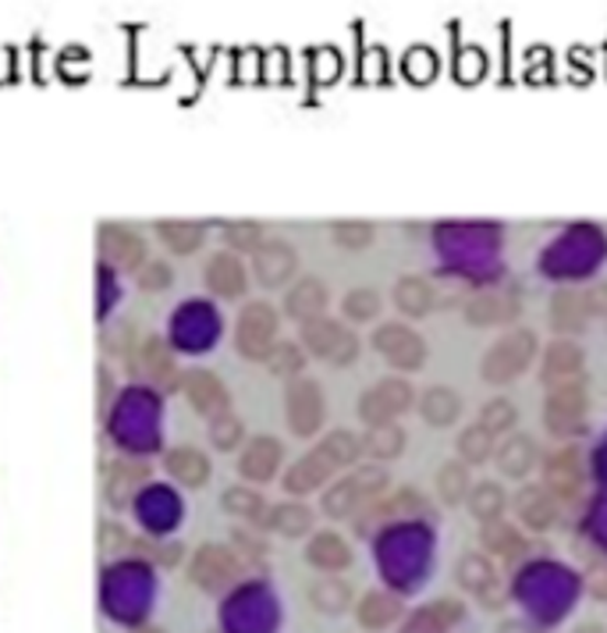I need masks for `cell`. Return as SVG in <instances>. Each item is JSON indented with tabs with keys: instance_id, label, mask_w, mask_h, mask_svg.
I'll return each instance as SVG.
<instances>
[{
	"instance_id": "cell-1",
	"label": "cell",
	"mask_w": 607,
	"mask_h": 633,
	"mask_svg": "<svg viewBox=\"0 0 607 633\" xmlns=\"http://www.w3.org/2000/svg\"><path fill=\"white\" fill-rule=\"evenodd\" d=\"M359 455H362V438L359 434L330 431V434H324V441H316L306 455H299L295 463L284 470L281 487L288 495L302 498V495L316 492V487H324V481H330L338 470L351 466Z\"/></svg>"
},
{
	"instance_id": "cell-2",
	"label": "cell",
	"mask_w": 607,
	"mask_h": 633,
	"mask_svg": "<svg viewBox=\"0 0 607 633\" xmlns=\"http://www.w3.org/2000/svg\"><path fill=\"white\" fill-rule=\"evenodd\" d=\"M533 360H536V335L530 328H511L484 353L479 374H484L487 385H511L516 377L530 371Z\"/></svg>"
},
{
	"instance_id": "cell-3",
	"label": "cell",
	"mask_w": 607,
	"mask_h": 633,
	"mask_svg": "<svg viewBox=\"0 0 607 633\" xmlns=\"http://www.w3.org/2000/svg\"><path fill=\"white\" fill-rule=\"evenodd\" d=\"M278 328L281 316L278 310L267 303V299H249V303L238 310L235 321V350L249 363H267L270 350L278 345Z\"/></svg>"
},
{
	"instance_id": "cell-4",
	"label": "cell",
	"mask_w": 607,
	"mask_h": 633,
	"mask_svg": "<svg viewBox=\"0 0 607 633\" xmlns=\"http://www.w3.org/2000/svg\"><path fill=\"white\" fill-rule=\"evenodd\" d=\"M299 339H302V350L334 363V367H348V363L359 360V335L351 328H345L342 321L334 316H313L299 328Z\"/></svg>"
},
{
	"instance_id": "cell-5",
	"label": "cell",
	"mask_w": 607,
	"mask_h": 633,
	"mask_svg": "<svg viewBox=\"0 0 607 633\" xmlns=\"http://www.w3.org/2000/svg\"><path fill=\"white\" fill-rule=\"evenodd\" d=\"M383 487H388V470L383 466H356L348 478H342L334 487H327L324 513L330 519H345V516L356 513L359 505L380 498Z\"/></svg>"
},
{
	"instance_id": "cell-6",
	"label": "cell",
	"mask_w": 607,
	"mask_h": 633,
	"mask_svg": "<svg viewBox=\"0 0 607 633\" xmlns=\"http://www.w3.org/2000/svg\"><path fill=\"white\" fill-rule=\"evenodd\" d=\"M586 414H589V391L583 377L548 385V395H543V423H548L557 438H568L579 431L586 423Z\"/></svg>"
},
{
	"instance_id": "cell-7",
	"label": "cell",
	"mask_w": 607,
	"mask_h": 633,
	"mask_svg": "<svg viewBox=\"0 0 607 633\" xmlns=\"http://www.w3.org/2000/svg\"><path fill=\"white\" fill-rule=\"evenodd\" d=\"M327 417V403H324V391L313 382V377H292L284 385V420H288V431L295 438L310 441L319 434Z\"/></svg>"
},
{
	"instance_id": "cell-8",
	"label": "cell",
	"mask_w": 607,
	"mask_h": 633,
	"mask_svg": "<svg viewBox=\"0 0 607 633\" xmlns=\"http://www.w3.org/2000/svg\"><path fill=\"white\" fill-rule=\"evenodd\" d=\"M373 350L391 363L394 371H420L426 363V342L415 328L402 324V321H383L373 328V339H370Z\"/></svg>"
},
{
	"instance_id": "cell-9",
	"label": "cell",
	"mask_w": 607,
	"mask_h": 633,
	"mask_svg": "<svg viewBox=\"0 0 607 633\" xmlns=\"http://www.w3.org/2000/svg\"><path fill=\"white\" fill-rule=\"evenodd\" d=\"M412 399H415V391L405 377H383V382H377L373 388H366L359 395V420L366 427L394 423L402 414H409Z\"/></svg>"
},
{
	"instance_id": "cell-10",
	"label": "cell",
	"mask_w": 607,
	"mask_h": 633,
	"mask_svg": "<svg viewBox=\"0 0 607 633\" xmlns=\"http://www.w3.org/2000/svg\"><path fill=\"white\" fill-rule=\"evenodd\" d=\"M132 374L139 377V382H147V385H156L160 391H174V388H182V371H178V363H174L171 350H167V342L164 339H147L142 345H136V353H132Z\"/></svg>"
},
{
	"instance_id": "cell-11",
	"label": "cell",
	"mask_w": 607,
	"mask_h": 633,
	"mask_svg": "<svg viewBox=\"0 0 607 633\" xmlns=\"http://www.w3.org/2000/svg\"><path fill=\"white\" fill-rule=\"evenodd\" d=\"M182 395H185V403L206 420H214V417L228 414V409H231L228 385H224L220 377L214 371H206V367H192V371L182 374Z\"/></svg>"
},
{
	"instance_id": "cell-12",
	"label": "cell",
	"mask_w": 607,
	"mask_h": 633,
	"mask_svg": "<svg viewBox=\"0 0 607 633\" xmlns=\"http://www.w3.org/2000/svg\"><path fill=\"white\" fill-rule=\"evenodd\" d=\"M299 271V253L292 243L284 239H267L260 249L252 253V278L263 285V289H281L295 278Z\"/></svg>"
},
{
	"instance_id": "cell-13",
	"label": "cell",
	"mask_w": 607,
	"mask_h": 633,
	"mask_svg": "<svg viewBox=\"0 0 607 633\" xmlns=\"http://www.w3.org/2000/svg\"><path fill=\"white\" fill-rule=\"evenodd\" d=\"M96 246H100V257L107 264H118L124 271H139V267L147 264V243L128 225H107L104 221V225L96 228Z\"/></svg>"
},
{
	"instance_id": "cell-14",
	"label": "cell",
	"mask_w": 607,
	"mask_h": 633,
	"mask_svg": "<svg viewBox=\"0 0 607 633\" xmlns=\"http://www.w3.org/2000/svg\"><path fill=\"white\" fill-rule=\"evenodd\" d=\"M284 459V446L274 434H256L246 441L242 455H238V478L249 484H267L278 478Z\"/></svg>"
},
{
	"instance_id": "cell-15",
	"label": "cell",
	"mask_w": 607,
	"mask_h": 633,
	"mask_svg": "<svg viewBox=\"0 0 607 633\" xmlns=\"http://www.w3.org/2000/svg\"><path fill=\"white\" fill-rule=\"evenodd\" d=\"M203 281L217 299H242L246 285H249V271H246V264L238 260V253L220 249V253H214L210 260H206Z\"/></svg>"
},
{
	"instance_id": "cell-16",
	"label": "cell",
	"mask_w": 607,
	"mask_h": 633,
	"mask_svg": "<svg viewBox=\"0 0 607 633\" xmlns=\"http://www.w3.org/2000/svg\"><path fill=\"white\" fill-rule=\"evenodd\" d=\"M543 487L554 495V498H572L579 495L583 487V455L579 449H557L543 459Z\"/></svg>"
},
{
	"instance_id": "cell-17",
	"label": "cell",
	"mask_w": 607,
	"mask_h": 633,
	"mask_svg": "<svg viewBox=\"0 0 607 633\" xmlns=\"http://www.w3.org/2000/svg\"><path fill=\"white\" fill-rule=\"evenodd\" d=\"M238 577V559L224 545H203L192 559V580L203 591H220Z\"/></svg>"
},
{
	"instance_id": "cell-18",
	"label": "cell",
	"mask_w": 607,
	"mask_h": 633,
	"mask_svg": "<svg viewBox=\"0 0 607 633\" xmlns=\"http://www.w3.org/2000/svg\"><path fill=\"white\" fill-rule=\"evenodd\" d=\"M548 316L557 335H583L589 316H594V310H589V296L579 289H557L551 296Z\"/></svg>"
},
{
	"instance_id": "cell-19",
	"label": "cell",
	"mask_w": 607,
	"mask_h": 633,
	"mask_svg": "<svg viewBox=\"0 0 607 633\" xmlns=\"http://www.w3.org/2000/svg\"><path fill=\"white\" fill-rule=\"evenodd\" d=\"M324 310H327V285L319 278H299L284 296V313L299 324L324 316Z\"/></svg>"
},
{
	"instance_id": "cell-20",
	"label": "cell",
	"mask_w": 607,
	"mask_h": 633,
	"mask_svg": "<svg viewBox=\"0 0 607 633\" xmlns=\"http://www.w3.org/2000/svg\"><path fill=\"white\" fill-rule=\"evenodd\" d=\"M164 470H167V478H174L185 487H203L206 481H210V459H206V452L192 449V446L167 449L164 452Z\"/></svg>"
},
{
	"instance_id": "cell-21",
	"label": "cell",
	"mask_w": 607,
	"mask_h": 633,
	"mask_svg": "<svg viewBox=\"0 0 607 633\" xmlns=\"http://www.w3.org/2000/svg\"><path fill=\"white\" fill-rule=\"evenodd\" d=\"M516 513H519V524L530 527V530H551L554 519H557V502L548 487L530 484L522 487L516 495Z\"/></svg>"
},
{
	"instance_id": "cell-22",
	"label": "cell",
	"mask_w": 607,
	"mask_h": 633,
	"mask_svg": "<svg viewBox=\"0 0 607 633\" xmlns=\"http://www.w3.org/2000/svg\"><path fill=\"white\" fill-rule=\"evenodd\" d=\"M516 313H519V303L501 292H479L466 303V321L473 328H498V324L516 321Z\"/></svg>"
},
{
	"instance_id": "cell-23",
	"label": "cell",
	"mask_w": 607,
	"mask_h": 633,
	"mask_svg": "<svg viewBox=\"0 0 607 633\" xmlns=\"http://www.w3.org/2000/svg\"><path fill=\"white\" fill-rule=\"evenodd\" d=\"M263 527L281 537H306L313 530V509L306 502H278L263 516Z\"/></svg>"
},
{
	"instance_id": "cell-24",
	"label": "cell",
	"mask_w": 607,
	"mask_h": 633,
	"mask_svg": "<svg viewBox=\"0 0 607 633\" xmlns=\"http://www.w3.org/2000/svg\"><path fill=\"white\" fill-rule=\"evenodd\" d=\"M391 299H394V307L402 310L405 316H426L430 310H434V303H437L434 285H430L426 278H420V275L398 278Z\"/></svg>"
},
{
	"instance_id": "cell-25",
	"label": "cell",
	"mask_w": 607,
	"mask_h": 633,
	"mask_svg": "<svg viewBox=\"0 0 607 633\" xmlns=\"http://www.w3.org/2000/svg\"><path fill=\"white\" fill-rule=\"evenodd\" d=\"M583 363H586V353L575 342H568V339L554 342L548 356H543V382L548 385L572 382L575 374H583Z\"/></svg>"
},
{
	"instance_id": "cell-26",
	"label": "cell",
	"mask_w": 607,
	"mask_h": 633,
	"mask_svg": "<svg viewBox=\"0 0 607 633\" xmlns=\"http://www.w3.org/2000/svg\"><path fill=\"white\" fill-rule=\"evenodd\" d=\"M536 441L530 434H511L508 441H501V449H498V466L505 478H516L522 481L525 473H530L536 466Z\"/></svg>"
},
{
	"instance_id": "cell-27",
	"label": "cell",
	"mask_w": 607,
	"mask_h": 633,
	"mask_svg": "<svg viewBox=\"0 0 607 633\" xmlns=\"http://www.w3.org/2000/svg\"><path fill=\"white\" fill-rule=\"evenodd\" d=\"M420 414L430 427H452L462 414V399H458V391L455 388H447V385H434V388H426L423 391V399H420Z\"/></svg>"
},
{
	"instance_id": "cell-28",
	"label": "cell",
	"mask_w": 607,
	"mask_h": 633,
	"mask_svg": "<svg viewBox=\"0 0 607 633\" xmlns=\"http://www.w3.org/2000/svg\"><path fill=\"white\" fill-rule=\"evenodd\" d=\"M156 239L174 257H188L203 246V225L196 221H156Z\"/></svg>"
},
{
	"instance_id": "cell-29",
	"label": "cell",
	"mask_w": 607,
	"mask_h": 633,
	"mask_svg": "<svg viewBox=\"0 0 607 633\" xmlns=\"http://www.w3.org/2000/svg\"><path fill=\"white\" fill-rule=\"evenodd\" d=\"M150 481V466L147 463H132V459H121V463L110 466V478H107V502L110 505H124L132 498V492Z\"/></svg>"
},
{
	"instance_id": "cell-30",
	"label": "cell",
	"mask_w": 607,
	"mask_h": 633,
	"mask_svg": "<svg viewBox=\"0 0 607 633\" xmlns=\"http://www.w3.org/2000/svg\"><path fill=\"white\" fill-rule=\"evenodd\" d=\"M306 562L316 566V569H324V573H330V569H345L351 562V551L348 545L342 541L334 530H324V534H316L310 548H306Z\"/></svg>"
},
{
	"instance_id": "cell-31",
	"label": "cell",
	"mask_w": 607,
	"mask_h": 633,
	"mask_svg": "<svg viewBox=\"0 0 607 633\" xmlns=\"http://www.w3.org/2000/svg\"><path fill=\"white\" fill-rule=\"evenodd\" d=\"M455 580L462 583L466 591L479 594V598H487V591L498 583V577H494V566L487 556H479V551H466V556L458 559L455 566Z\"/></svg>"
},
{
	"instance_id": "cell-32",
	"label": "cell",
	"mask_w": 607,
	"mask_h": 633,
	"mask_svg": "<svg viewBox=\"0 0 607 633\" xmlns=\"http://www.w3.org/2000/svg\"><path fill=\"white\" fill-rule=\"evenodd\" d=\"M469 513L476 519H484V524H494V519H501V513L508 509V495H505V487L498 481H479L473 484V492H469Z\"/></svg>"
},
{
	"instance_id": "cell-33",
	"label": "cell",
	"mask_w": 607,
	"mask_h": 633,
	"mask_svg": "<svg viewBox=\"0 0 607 633\" xmlns=\"http://www.w3.org/2000/svg\"><path fill=\"white\" fill-rule=\"evenodd\" d=\"M473 492V481H469V466L462 459H447V463L437 470V498L444 505H458L466 502Z\"/></svg>"
},
{
	"instance_id": "cell-34",
	"label": "cell",
	"mask_w": 607,
	"mask_h": 633,
	"mask_svg": "<svg viewBox=\"0 0 607 633\" xmlns=\"http://www.w3.org/2000/svg\"><path fill=\"white\" fill-rule=\"evenodd\" d=\"M405 449V431L398 423H383V427H370V434L362 438V452L388 463V459H398Z\"/></svg>"
},
{
	"instance_id": "cell-35",
	"label": "cell",
	"mask_w": 607,
	"mask_h": 633,
	"mask_svg": "<svg viewBox=\"0 0 607 633\" xmlns=\"http://www.w3.org/2000/svg\"><path fill=\"white\" fill-rule=\"evenodd\" d=\"M220 505H224V513H231L238 519H260V524H263V516H267L263 495L256 492V487H246V484L228 487V492L220 495Z\"/></svg>"
},
{
	"instance_id": "cell-36",
	"label": "cell",
	"mask_w": 607,
	"mask_h": 633,
	"mask_svg": "<svg viewBox=\"0 0 607 633\" xmlns=\"http://www.w3.org/2000/svg\"><path fill=\"white\" fill-rule=\"evenodd\" d=\"M310 601L316 612H327V615H338L351 605V588L338 577H327V580H316L310 588Z\"/></svg>"
},
{
	"instance_id": "cell-37",
	"label": "cell",
	"mask_w": 607,
	"mask_h": 633,
	"mask_svg": "<svg viewBox=\"0 0 607 633\" xmlns=\"http://www.w3.org/2000/svg\"><path fill=\"white\" fill-rule=\"evenodd\" d=\"M398 612H402L398 598L373 591V594H366V598L359 601V612H356V615H359V623H362L366 630H383V626H391V623L398 620Z\"/></svg>"
},
{
	"instance_id": "cell-38",
	"label": "cell",
	"mask_w": 607,
	"mask_h": 633,
	"mask_svg": "<svg viewBox=\"0 0 607 633\" xmlns=\"http://www.w3.org/2000/svg\"><path fill=\"white\" fill-rule=\"evenodd\" d=\"M494 438L487 427H479V423H473V427H466L458 438H455V449H458V459L466 466H476V463H487V459L494 455Z\"/></svg>"
},
{
	"instance_id": "cell-39",
	"label": "cell",
	"mask_w": 607,
	"mask_h": 633,
	"mask_svg": "<svg viewBox=\"0 0 607 633\" xmlns=\"http://www.w3.org/2000/svg\"><path fill=\"white\" fill-rule=\"evenodd\" d=\"M302 367H306V350L295 342H278L267 356V371L274 377H288V382L302 377Z\"/></svg>"
},
{
	"instance_id": "cell-40",
	"label": "cell",
	"mask_w": 607,
	"mask_h": 633,
	"mask_svg": "<svg viewBox=\"0 0 607 633\" xmlns=\"http://www.w3.org/2000/svg\"><path fill=\"white\" fill-rule=\"evenodd\" d=\"M479 427H487V431L498 438V434H505V431H511V427L519 423V409H516V403L511 399H487L484 406H479V420H476Z\"/></svg>"
},
{
	"instance_id": "cell-41",
	"label": "cell",
	"mask_w": 607,
	"mask_h": 633,
	"mask_svg": "<svg viewBox=\"0 0 607 633\" xmlns=\"http://www.w3.org/2000/svg\"><path fill=\"white\" fill-rule=\"evenodd\" d=\"M380 303H383V299H380L377 289H348L345 299H342V313L348 316L351 324H366L380 313Z\"/></svg>"
},
{
	"instance_id": "cell-42",
	"label": "cell",
	"mask_w": 607,
	"mask_h": 633,
	"mask_svg": "<svg viewBox=\"0 0 607 633\" xmlns=\"http://www.w3.org/2000/svg\"><path fill=\"white\" fill-rule=\"evenodd\" d=\"M224 243H228V253H256L267 243V235L256 221H231L224 225Z\"/></svg>"
},
{
	"instance_id": "cell-43",
	"label": "cell",
	"mask_w": 607,
	"mask_h": 633,
	"mask_svg": "<svg viewBox=\"0 0 607 633\" xmlns=\"http://www.w3.org/2000/svg\"><path fill=\"white\" fill-rule=\"evenodd\" d=\"M373 235L377 228L370 225V221H334V228H330V239L338 243L342 249H366V246H373Z\"/></svg>"
},
{
	"instance_id": "cell-44",
	"label": "cell",
	"mask_w": 607,
	"mask_h": 633,
	"mask_svg": "<svg viewBox=\"0 0 607 633\" xmlns=\"http://www.w3.org/2000/svg\"><path fill=\"white\" fill-rule=\"evenodd\" d=\"M210 441H214V449H220V452H235V449L246 441L242 420H238L231 409H228V414L214 417V420H210Z\"/></svg>"
},
{
	"instance_id": "cell-45",
	"label": "cell",
	"mask_w": 607,
	"mask_h": 633,
	"mask_svg": "<svg viewBox=\"0 0 607 633\" xmlns=\"http://www.w3.org/2000/svg\"><path fill=\"white\" fill-rule=\"evenodd\" d=\"M484 545L494 551V556H516L522 548V534L511 524H505V519H494V524L484 527Z\"/></svg>"
},
{
	"instance_id": "cell-46",
	"label": "cell",
	"mask_w": 607,
	"mask_h": 633,
	"mask_svg": "<svg viewBox=\"0 0 607 633\" xmlns=\"http://www.w3.org/2000/svg\"><path fill=\"white\" fill-rule=\"evenodd\" d=\"M171 281H174V271L167 260H147L136 271V285L142 292H164L171 289Z\"/></svg>"
},
{
	"instance_id": "cell-47",
	"label": "cell",
	"mask_w": 607,
	"mask_h": 633,
	"mask_svg": "<svg viewBox=\"0 0 607 633\" xmlns=\"http://www.w3.org/2000/svg\"><path fill=\"white\" fill-rule=\"evenodd\" d=\"M586 296H589V310H594V316L597 313L607 316V285H597V289H589Z\"/></svg>"
},
{
	"instance_id": "cell-48",
	"label": "cell",
	"mask_w": 607,
	"mask_h": 633,
	"mask_svg": "<svg viewBox=\"0 0 607 633\" xmlns=\"http://www.w3.org/2000/svg\"><path fill=\"white\" fill-rule=\"evenodd\" d=\"M132 633H164V630H156V626H142V630H132Z\"/></svg>"
},
{
	"instance_id": "cell-49",
	"label": "cell",
	"mask_w": 607,
	"mask_h": 633,
	"mask_svg": "<svg viewBox=\"0 0 607 633\" xmlns=\"http://www.w3.org/2000/svg\"><path fill=\"white\" fill-rule=\"evenodd\" d=\"M597 598H607V580H604L600 588H597Z\"/></svg>"
}]
</instances>
